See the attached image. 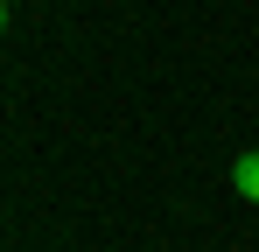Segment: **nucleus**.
Returning a JSON list of instances; mask_svg holds the SVG:
<instances>
[{"label":"nucleus","mask_w":259,"mask_h":252,"mask_svg":"<svg viewBox=\"0 0 259 252\" xmlns=\"http://www.w3.org/2000/svg\"><path fill=\"white\" fill-rule=\"evenodd\" d=\"M231 189H238L245 203H259V154H238V161H231Z\"/></svg>","instance_id":"1"},{"label":"nucleus","mask_w":259,"mask_h":252,"mask_svg":"<svg viewBox=\"0 0 259 252\" xmlns=\"http://www.w3.org/2000/svg\"><path fill=\"white\" fill-rule=\"evenodd\" d=\"M0 28H7V0H0Z\"/></svg>","instance_id":"2"}]
</instances>
